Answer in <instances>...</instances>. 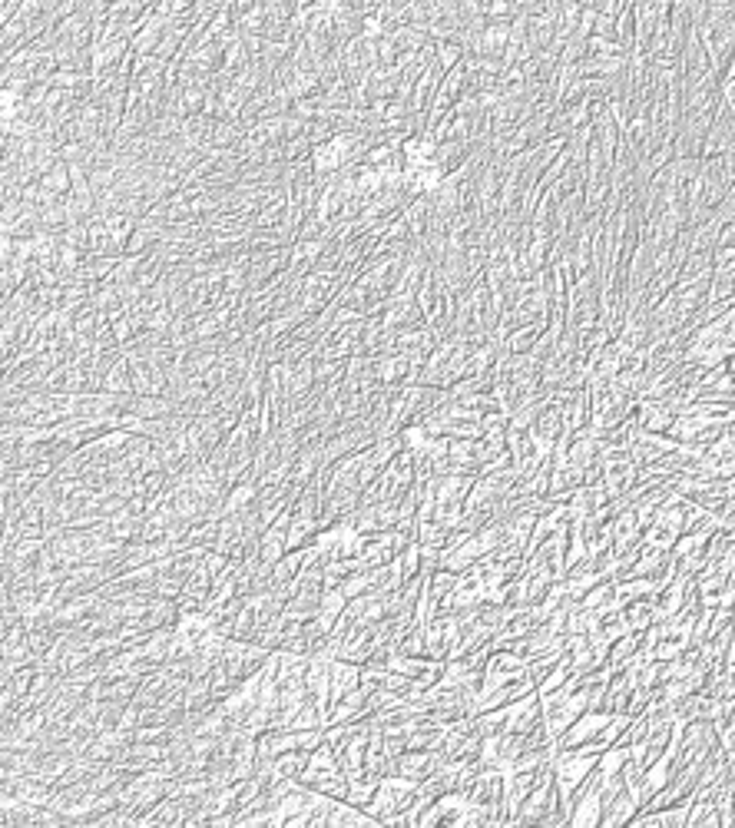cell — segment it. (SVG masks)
<instances>
[{
	"label": "cell",
	"mask_w": 735,
	"mask_h": 828,
	"mask_svg": "<svg viewBox=\"0 0 735 828\" xmlns=\"http://www.w3.org/2000/svg\"><path fill=\"white\" fill-rule=\"evenodd\" d=\"M418 792H421V782H414L408 776H398V772H388V776H381L375 799H371L365 809L375 815L381 825H391L394 815L411 809L414 799H418Z\"/></svg>",
	"instance_id": "6da1fadb"
},
{
	"label": "cell",
	"mask_w": 735,
	"mask_h": 828,
	"mask_svg": "<svg viewBox=\"0 0 735 828\" xmlns=\"http://www.w3.org/2000/svg\"><path fill=\"white\" fill-rule=\"evenodd\" d=\"M514 825H567V815L560 809L557 782H553L550 769L543 772V779L534 785V792H530L524 805H520Z\"/></svg>",
	"instance_id": "7a4b0ae2"
},
{
	"label": "cell",
	"mask_w": 735,
	"mask_h": 828,
	"mask_svg": "<svg viewBox=\"0 0 735 828\" xmlns=\"http://www.w3.org/2000/svg\"><path fill=\"white\" fill-rule=\"evenodd\" d=\"M573 828H596L603 825V785H600V776H593L583 782V789L577 792V799H573V809H570V822Z\"/></svg>",
	"instance_id": "3957f363"
},
{
	"label": "cell",
	"mask_w": 735,
	"mask_h": 828,
	"mask_svg": "<svg viewBox=\"0 0 735 828\" xmlns=\"http://www.w3.org/2000/svg\"><path fill=\"white\" fill-rule=\"evenodd\" d=\"M610 719H613L610 709H587L577 723H573L557 742H553V749H577V746H583V742L600 739L603 729L610 726Z\"/></svg>",
	"instance_id": "277c9868"
},
{
	"label": "cell",
	"mask_w": 735,
	"mask_h": 828,
	"mask_svg": "<svg viewBox=\"0 0 735 828\" xmlns=\"http://www.w3.org/2000/svg\"><path fill=\"white\" fill-rule=\"evenodd\" d=\"M444 762L441 749H404L398 759H394V772L398 776H408L414 782H424L428 776H434V769H438Z\"/></svg>",
	"instance_id": "5b68a950"
},
{
	"label": "cell",
	"mask_w": 735,
	"mask_h": 828,
	"mask_svg": "<svg viewBox=\"0 0 735 828\" xmlns=\"http://www.w3.org/2000/svg\"><path fill=\"white\" fill-rule=\"evenodd\" d=\"M401 159H404V169L438 166V140H434V136H428V133L408 136V140L401 143Z\"/></svg>",
	"instance_id": "8992f818"
},
{
	"label": "cell",
	"mask_w": 735,
	"mask_h": 828,
	"mask_svg": "<svg viewBox=\"0 0 735 828\" xmlns=\"http://www.w3.org/2000/svg\"><path fill=\"white\" fill-rule=\"evenodd\" d=\"M676 421V411L666 405V401H639L636 405V424L643 431H656V434H669Z\"/></svg>",
	"instance_id": "52a82bcc"
},
{
	"label": "cell",
	"mask_w": 735,
	"mask_h": 828,
	"mask_svg": "<svg viewBox=\"0 0 735 828\" xmlns=\"http://www.w3.org/2000/svg\"><path fill=\"white\" fill-rule=\"evenodd\" d=\"M325 825H332V828H371V825H381V822L368 809H361V805L348 802V799H338L332 805V812H328Z\"/></svg>",
	"instance_id": "ba28073f"
},
{
	"label": "cell",
	"mask_w": 735,
	"mask_h": 828,
	"mask_svg": "<svg viewBox=\"0 0 735 828\" xmlns=\"http://www.w3.org/2000/svg\"><path fill=\"white\" fill-rule=\"evenodd\" d=\"M358 686H361V663H351V660H342V656H338L332 666V706Z\"/></svg>",
	"instance_id": "9c48e42d"
},
{
	"label": "cell",
	"mask_w": 735,
	"mask_h": 828,
	"mask_svg": "<svg viewBox=\"0 0 735 828\" xmlns=\"http://www.w3.org/2000/svg\"><path fill=\"white\" fill-rule=\"evenodd\" d=\"M255 504H259V484H255L252 477H245V481L229 487L226 501H222V511H226V517L229 514H245V511H252Z\"/></svg>",
	"instance_id": "30bf717a"
},
{
	"label": "cell",
	"mask_w": 735,
	"mask_h": 828,
	"mask_svg": "<svg viewBox=\"0 0 735 828\" xmlns=\"http://www.w3.org/2000/svg\"><path fill=\"white\" fill-rule=\"evenodd\" d=\"M100 391H110V395H136V391H133V375H130V358H126V352L116 358V362L110 365V371L103 375Z\"/></svg>",
	"instance_id": "8fae6325"
},
{
	"label": "cell",
	"mask_w": 735,
	"mask_h": 828,
	"mask_svg": "<svg viewBox=\"0 0 735 828\" xmlns=\"http://www.w3.org/2000/svg\"><path fill=\"white\" fill-rule=\"evenodd\" d=\"M686 828H722L719 809H716V802H712V795H696V799H692Z\"/></svg>",
	"instance_id": "7c38bea8"
},
{
	"label": "cell",
	"mask_w": 735,
	"mask_h": 828,
	"mask_svg": "<svg viewBox=\"0 0 735 828\" xmlns=\"http://www.w3.org/2000/svg\"><path fill=\"white\" fill-rule=\"evenodd\" d=\"M623 613H626V623H630V630H633V633H646L649 626L656 623V597H649V600H636V603H626Z\"/></svg>",
	"instance_id": "4fadbf2b"
},
{
	"label": "cell",
	"mask_w": 735,
	"mask_h": 828,
	"mask_svg": "<svg viewBox=\"0 0 735 828\" xmlns=\"http://www.w3.org/2000/svg\"><path fill=\"white\" fill-rule=\"evenodd\" d=\"M570 676H573V660H570V653H567V656H560V660L550 666V673L540 679V683H537V693H540V696L553 693V689H560Z\"/></svg>",
	"instance_id": "5bb4252c"
},
{
	"label": "cell",
	"mask_w": 735,
	"mask_h": 828,
	"mask_svg": "<svg viewBox=\"0 0 735 828\" xmlns=\"http://www.w3.org/2000/svg\"><path fill=\"white\" fill-rule=\"evenodd\" d=\"M735 272V246L712 252V275H729Z\"/></svg>",
	"instance_id": "9a60e30c"
}]
</instances>
